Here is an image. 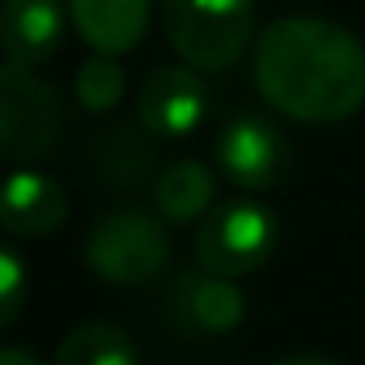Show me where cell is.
I'll return each instance as SVG.
<instances>
[{
    "label": "cell",
    "mask_w": 365,
    "mask_h": 365,
    "mask_svg": "<svg viewBox=\"0 0 365 365\" xmlns=\"http://www.w3.org/2000/svg\"><path fill=\"white\" fill-rule=\"evenodd\" d=\"M212 204H217V175L195 158L170 162L153 179V208L162 221H175V225L204 221Z\"/></svg>",
    "instance_id": "cell-12"
},
{
    "label": "cell",
    "mask_w": 365,
    "mask_h": 365,
    "mask_svg": "<svg viewBox=\"0 0 365 365\" xmlns=\"http://www.w3.org/2000/svg\"><path fill=\"white\" fill-rule=\"evenodd\" d=\"M73 93H77V102H81L90 115H106V110H115V106L123 102L128 77H123V68L115 64V56H98V51H93L90 60L77 68Z\"/></svg>",
    "instance_id": "cell-14"
},
{
    "label": "cell",
    "mask_w": 365,
    "mask_h": 365,
    "mask_svg": "<svg viewBox=\"0 0 365 365\" xmlns=\"http://www.w3.org/2000/svg\"><path fill=\"white\" fill-rule=\"evenodd\" d=\"M272 365H336L331 357H319V353H293V357H280Z\"/></svg>",
    "instance_id": "cell-17"
},
{
    "label": "cell",
    "mask_w": 365,
    "mask_h": 365,
    "mask_svg": "<svg viewBox=\"0 0 365 365\" xmlns=\"http://www.w3.org/2000/svg\"><path fill=\"white\" fill-rule=\"evenodd\" d=\"M170 319L175 327L187 331V336H230L242 327L247 319V297L238 289V280L230 276H217L208 268H195L175 280L170 289Z\"/></svg>",
    "instance_id": "cell-8"
},
{
    "label": "cell",
    "mask_w": 365,
    "mask_h": 365,
    "mask_svg": "<svg viewBox=\"0 0 365 365\" xmlns=\"http://www.w3.org/2000/svg\"><path fill=\"white\" fill-rule=\"evenodd\" d=\"M64 93L21 64H0V166H30L64 140Z\"/></svg>",
    "instance_id": "cell-2"
},
{
    "label": "cell",
    "mask_w": 365,
    "mask_h": 365,
    "mask_svg": "<svg viewBox=\"0 0 365 365\" xmlns=\"http://www.w3.org/2000/svg\"><path fill=\"white\" fill-rule=\"evenodd\" d=\"M162 26L182 64L225 73L251 47L255 0H162Z\"/></svg>",
    "instance_id": "cell-3"
},
{
    "label": "cell",
    "mask_w": 365,
    "mask_h": 365,
    "mask_svg": "<svg viewBox=\"0 0 365 365\" xmlns=\"http://www.w3.org/2000/svg\"><path fill=\"white\" fill-rule=\"evenodd\" d=\"M26 297H30V272H26V259L0 242V331L13 327L26 310Z\"/></svg>",
    "instance_id": "cell-15"
},
{
    "label": "cell",
    "mask_w": 365,
    "mask_h": 365,
    "mask_svg": "<svg viewBox=\"0 0 365 365\" xmlns=\"http://www.w3.org/2000/svg\"><path fill=\"white\" fill-rule=\"evenodd\" d=\"M0 365H43V361L26 349H0Z\"/></svg>",
    "instance_id": "cell-16"
},
{
    "label": "cell",
    "mask_w": 365,
    "mask_h": 365,
    "mask_svg": "<svg viewBox=\"0 0 365 365\" xmlns=\"http://www.w3.org/2000/svg\"><path fill=\"white\" fill-rule=\"evenodd\" d=\"M280 221L259 200H221L195 230V264L217 276H251L276 255Z\"/></svg>",
    "instance_id": "cell-5"
},
{
    "label": "cell",
    "mask_w": 365,
    "mask_h": 365,
    "mask_svg": "<svg viewBox=\"0 0 365 365\" xmlns=\"http://www.w3.org/2000/svg\"><path fill=\"white\" fill-rule=\"evenodd\" d=\"M68 221V191L64 182L43 170H13L0 179V230L9 238L34 242L60 234Z\"/></svg>",
    "instance_id": "cell-9"
},
{
    "label": "cell",
    "mask_w": 365,
    "mask_h": 365,
    "mask_svg": "<svg viewBox=\"0 0 365 365\" xmlns=\"http://www.w3.org/2000/svg\"><path fill=\"white\" fill-rule=\"evenodd\" d=\"M68 13L98 56H123L149 30V0H68Z\"/></svg>",
    "instance_id": "cell-11"
},
{
    "label": "cell",
    "mask_w": 365,
    "mask_h": 365,
    "mask_svg": "<svg viewBox=\"0 0 365 365\" xmlns=\"http://www.w3.org/2000/svg\"><path fill=\"white\" fill-rule=\"evenodd\" d=\"M86 264L98 280L119 284V289L149 284L170 264V234L162 217H149L140 208H115L90 225Z\"/></svg>",
    "instance_id": "cell-4"
},
{
    "label": "cell",
    "mask_w": 365,
    "mask_h": 365,
    "mask_svg": "<svg viewBox=\"0 0 365 365\" xmlns=\"http://www.w3.org/2000/svg\"><path fill=\"white\" fill-rule=\"evenodd\" d=\"M64 0H4L0 4V51L9 64L38 68L47 64L68 30Z\"/></svg>",
    "instance_id": "cell-10"
},
{
    "label": "cell",
    "mask_w": 365,
    "mask_h": 365,
    "mask_svg": "<svg viewBox=\"0 0 365 365\" xmlns=\"http://www.w3.org/2000/svg\"><path fill=\"white\" fill-rule=\"evenodd\" d=\"M212 158L221 179H230L242 191H272L276 182L289 175V136L280 132L268 115L255 110H238L221 123L217 140H212Z\"/></svg>",
    "instance_id": "cell-6"
},
{
    "label": "cell",
    "mask_w": 365,
    "mask_h": 365,
    "mask_svg": "<svg viewBox=\"0 0 365 365\" xmlns=\"http://www.w3.org/2000/svg\"><path fill=\"white\" fill-rule=\"evenodd\" d=\"M255 90L297 123H340L365 106V43L327 17H280L255 38Z\"/></svg>",
    "instance_id": "cell-1"
},
{
    "label": "cell",
    "mask_w": 365,
    "mask_h": 365,
    "mask_svg": "<svg viewBox=\"0 0 365 365\" xmlns=\"http://www.w3.org/2000/svg\"><path fill=\"white\" fill-rule=\"evenodd\" d=\"M208 115V86L191 64H162L136 90V119L162 140L191 136Z\"/></svg>",
    "instance_id": "cell-7"
},
{
    "label": "cell",
    "mask_w": 365,
    "mask_h": 365,
    "mask_svg": "<svg viewBox=\"0 0 365 365\" xmlns=\"http://www.w3.org/2000/svg\"><path fill=\"white\" fill-rule=\"evenodd\" d=\"M56 365H140V349L128 336V327L93 319V323H77L60 340Z\"/></svg>",
    "instance_id": "cell-13"
}]
</instances>
